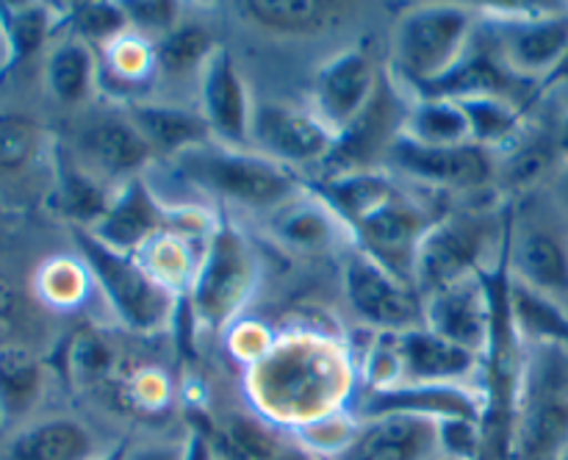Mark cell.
<instances>
[{
	"instance_id": "cell-1",
	"label": "cell",
	"mask_w": 568,
	"mask_h": 460,
	"mask_svg": "<svg viewBox=\"0 0 568 460\" xmlns=\"http://www.w3.org/2000/svg\"><path fill=\"white\" fill-rule=\"evenodd\" d=\"M172 166L178 170V175L186 177L203 192L250 211L275 214L277 208L305 192V183L288 166L277 164L255 150L227 147L220 142L186 150L172 159Z\"/></svg>"
},
{
	"instance_id": "cell-2",
	"label": "cell",
	"mask_w": 568,
	"mask_h": 460,
	"mask_svg": "<svg viewBox=\"0 0 568 460\" xmlns=\"http://www.w3.org/2000/svg\"><path fill=\"white\" fill-rule=\"evenodd\" d=\"M568 452L566 347L536 344L525 352L508 460H564Z\"/></svg>"
},
{
	"instance_id": "cell-3",
	"label": "cell",
	"mask_w": 568,
	"mask_h": 460,
	"mask_svg": "<svg viewBox=\"0 0 568 460\" xmlns=\"http://www.w3.org/2000/svg\"><path fill=\"white\" fill-rule=\"evenodd\" d=\"M72 244L78 258L87 264L94 286L128 330L161 333L175 321L178 299L183 297L155 280L136 255L111 249L87 227H72Z\"/></svg>"
},
{
	"instance_id": "cell-4",
	"label": "cell",
	"mask_w": 568,
	"mask_h": 460,
	"mask_svg": "<svg viewBox=\"0 0 568 460\" xmlns=\"http://www.w3.org/2000/svg\"><path fill=\"white\" fill-rule=\"evenodd\" d=\"M471 31H475V17L466 6H414L394 25V70L405 83L414 86L416 94L425 92L469 53Z\"/></svg>"
},
{
	"instance_id": "cell-5",
	"label": "cell",
	"mask_w": 568,
	"mask_h": 460,
	"mask_svg": "<svg viewBox=\"0 0 568 460\" xmlns=\"http://www.w3.org/2000/svg\"><path fill=\"white\" fill-rule=\"evenodd\" d=\"M258 283V258L231 222H216L205 242L197 275L183 299L194 325L222 330L239 316Z\"/></svg>"
},
{
	"instance_id": "cell-6",
	"label": "cell",
	"mask_w": 568,
	"mask_h": 460,
	"mask_svg": "<svg viewBox=\"0 0 568 460\" xmlns=\"http://www.w3.org/2000/svg\"><path fill=\"white\" fill-rule=\"evenodd\" d=\"M503 233L491 211H455L438 216L422 236L414 260V286L422 297L486 272L488 249Z\"/></svg>"
},
{
	"instance_id": "cell-7",
	"label": "cell",
	"mask_w": 568,
	"mask_h": 460,
	"mask_svg": "<svg viewBox=\"0 0 568 460\" xmlns=\"http://www.w3.org/2000/svg\"><path fill=\"white\" fill-rule=\"evenodd\" d=\"M505 277H508V260L503 255L497 275H488L486 269L442 292L427 294L425 327L486 358L494 344V333H497L499 294H503Z\"/></svg>"
},
{
	"instance_id": "cell-8",
	"label": "cell",
	"mask_w": 568,
	"mask_h": 460,
	"mask_svg": "<svg viewBox=\"0 0 568 460\" xmlns=\"http://www.w3.org/2000/svg\"><path fill=\"white\" fill-rule=\"evenodd\" d=\"M519 9L494 11L503 67L514 78L547 75L552 81L568 59V6L521 3Z\"/></svg>"
},
{
	"instance_id": "cell-9",
	"label": "cell",
	"mask_w": 568,
	"mask_h": 460,
	"mask_svg": "<svg viewBox=\"0 0 568 460\" xmlns=\"http://www.w3.org/2000/svg\"><path fill=\"white\" fill-rule=\"evenodd\" d=\"M344 294L361 321L377 333H405L425 327V297L386 266L358 249L344 258Z\"/></svg>"
},
{
	"instance_id": "cell-10",
	"label": "cell",
	"mask_w": 568,
	"mask_h": 460,
	"mask_svg": "<svg viewBox=\"0 0 568 460\" xmlns=\"http://www.w3.org/2000/svg\"><path fill=\"white\" fill-rule=\"evenodd\" d=\"M250 150L297 172L300 166L331 164L338 133L316 111L286 103H255Z\"/></svg>"
},
{
	"instance_id": "cell-11",
	"label": "cell",
	"mask_w": 568,
	"mask_h": 460,
	"mask_svg": "<svg viewBox=\"0 0 568 460\" xmlns=\"http://www.w3.org/2000/svg\"><path fill=\"white\" fill-rule=\"evenodd\" d=\"M349 413L358 421L386 413L427 416V419H471L488 413L486 388L469 382H394V386H364L349 399Z\"/></svg>"
},
{
	"instance_id": "cell-12",
	"label": "cell",
	"mask_w": 568,
	"mask_h": 460,
	"mask_svg": "<svg viewBox=\"0 0 568 460\" xmlns=\"http://www.w3.org/2000/svg\"><path fill=\"white\" fill-rule=\"evenodd\" d=\"M125 438H105L75 413H37L0 430V460H100Z\"/></svg>"
},
{
	"instance_id": "cell-13",
	"label": "cell",
	"mask_w": 568,
	"mask_h": 460,
	"mask_svg": "<svg viewBox=\"0 0 568 460\" xmlns=\"http://www.w3.org/2000/svg\"><path fill=\"white\" fill-rule=\"evenodd\" d=\"M383 166L388 172H403L410 181H419L425 186L455 188V192L488 186L497 172L491 150L480 147V144L469 142L455 144V147H436V144L416 142L403 131L388 144Z\"/></svg>"
},
{
	"instance_id": "cell-14",
	"label": "cell",
	"mask_w": 568,
	"mask_h": 460,
	"mask_svg": "<svg viewBox=\"0 0 568 460\" xmlns=\"http://www.w3.org/2000/svg\"><path fill=\"white\" fill-rule=\"evenodd\" d=\"M438 216L427 214L408 194L397 192L364 219L355 222L349 227V236H353L355 247L364 249L369 258H375L377 264L414 286L416 249Z\"/></svg>"
},
{
	"instance_id": "cell-15",
	"label": "cell",
	"mask_w": 568,
	"mask_h": 460,
	"mask_svg": "<svg viewBox=\"0 0 568 460\" xmlns=\"http://www.w3.org/2000/svg\"><path fill=\"white\" fill-rule=\"evenodd\" d=\"M381 341L392 369L388 386L394 382H469L471 386V377L486 369V358L447 341L427 327L381 333Z\"/></svg>"
},
{
	"instance_id": "cell-16",
	"label": "cell",
	"mask_w": 568,
	"mask_h": 460,
	"mask_svg": "<svg viewBox=\"0 0 568 460\" xmlns=\"http://www.w3.org/2000/svg\"><path fill=\"white\" fill-rule=\"evenodd\" d=\"M153 155L155 150L128 114L94 116L81 127L72 150V159L109 188H120L122 183L142 177V170Z\"/></svg>"
},
{
	"instance_id": "cell-17",
	"label": "cell",
	"mask_w": 568,
	"mask_h": 460,
	"mask_svg": "<svg viewBox=\"0 0 568 460\" xmlns=\"http://www.w3.org/2000/svg\"><path fill=\"white\" fill-rule=\"evenodd\" d=\"M381 89V75L364 48H347L327 59L314 78L316 114L342 136L369 109Z\"/></svg>"
},
{
	"instance_id": "cell-18",
	"label": "cell",
	"mask_w": 568,
	"mask_h": 460,
	"mask_svg": "<svg viewBox=\"0 0 568 460\" xmlns=\"http://www.w3.org/2000/svg\"><path fill=\"white\" fill-rule=\"evenodd\" d=\"M253 109L247 81L239 72L231 50L220 44L200 72V114L214 142L247 150Z\"/></svg>"
},
{
	"instance_id": "cell-19",
	"label": "cell",
	"mask_w": 568,
	"mask_h": 460,
	"mask_svg": "<svg viewBox=\"0 0 568 460\" xmlns=\"http://www.w3.org/2000/svg\"><path fill=\"white\" fill-rule=\"evenodd\" d=\"M444 454L442 421L386 413L358 421L353 443L333 460H436Z\"/></svg>"
},
{
	"instance_id": "cell-20",
	"label": "cell",
	"mask_w": 568,
	"mask_h": 460,
	"mask_svg": "<svg viewBox=\"0 0 568 460\" xmlns=\"http://www.w3.org/2000/svg\"><path fill=\"white\" fill-rule=\"evenodd\" d=\"M172 225H175V211L159 203L144 177H133L116 188L109 211L92 227V233L111 249L136 255L144 244L170 231Z\"/></svg>"
},
{
	"instance_id": "cell-21",
	"label": "cell",
	"mask_w": 568,
	"mask_h": 460,
	"mask_svg": "<svg viewBox=\"0 0 568 460\" xmlns=\"http://www.w3.org/2000/svg\"><path fill=\"white\" fill-rule=\"evenodd\" d=\"M505 260L514 280L547 294H568V244L547 227H525L505 238Z\"/></svg>"
},
{
	"instance_id": "cell-22",
	"label": "cell",
	"mask_w": 568,
	"mask_h": 460,
	"mask_svg": "<svg viewBox=\"0 0 568 460\" xmlns=\"http://www.w3.org/2000/svg\"><path fill=\"white\" fill-rule=\"evenodd\" d=\"M44 397V366L28 344L0 347V430L33 419Z\"/></svg>"
},
{
	"instance_id": "cell-23",
	"label": "cell",
	"mask_w": 568,
	"mask_h": 460,
	"mask_svg": "<svg viewBox=\"0 0 568 460\" xmlns=\"http://www.w3.org/2000/svg\"><path fill=\"white\" fill-rule=\"evenodd\" d=\"M305 192L300 197H294L292 203L283 205V208H277L275 214H270L272 236L283 247L300 249V253H316V249L336 247L338 238L344 233H349L347 225L314 192Z\"/></svg>"
},
{
	"instance_id": "cell-24",
	"label": "cell",
	"mask_w": 568,
	"mask_h": 460,
	"mask_svg": "<svg viewBox=\"0 0 568 460\" xmlns=\"http://www.w3.org/2000/svg\"><path fill=\"white\" fill-rule=\"evenodd\" d=\"M125 114L142 131L150 147L155 153L170 155V159H178L181 153L200 147V144L214 142L200 111L166 103H131Z\"/></svg>"
},
{
	"instance_id": "cell-25",
	"label": "cell",
	"mask_w": 568,
	"mask_h": 460,
	"mask_svg": "<svg viewBox=\"0 0 568 460\" xmlns=\"http://www.w3.org/2000/svg\"><path fill=\"white\" fill-rule=\"evenodd\" d=\"M98 72L92 44L78 39L75 33L59 39L44 59V83L61 105L87 103L98 86Z\"/></svg>"
},
{
	"instance_id": "cell-26",
	"label": "cell",
	"mask_w": 568,
	"mask_h": 460,
	"mask_svg": "<svg viewBox=\"0 0 568 460\" xmlns=\"http://www.w3.org/2000/svg\"><path fill=\"white\" fill-rule=\"evenodd\" d=\"M508 308L521 344H530V347H536V344L568 347V314L555 297H547V294L510 277Z\"/></svg>"
},
{
	"instance_id": "cell-27",
	"label": "cell",
	"mask_w": 568,
	"mask_h": 460,
	"mask_svg": "<svg viewBox=\"0 0 568 460\" xmlns=\"http://www.w3.org/2000/svg\"><path fill=\"white\" fill-rule=\"evenodd\" d=\"M194 238H197V233L181 231V227L172 225L170 231L159 233L153 242H148L136 253V258L142 260L144 269H148L155 280L164 283L170 292H175L178 297H186L189 294L194 275H197L200 258H203L205 247L197 249V242H194Z\"/></svg>"
},
{
	"instance_id": "cell-28",
	"label": "cell",
	"mask_w": 568,
	"mask_h": 460,
	"mask_svg": "<svg viewBox=\"0 0 568 460\" xmlns=\"http://www.w3.org/2000/svg\"><path fill=\"white\" fill-rule=\"evenodd\" d=\"M342 3L325 0H250L239 3V11L258 28L283 37H314L325 31L336 17H342Z\"/></svg>"
},
{
	"instance_id": "cell-29",
	"label": "cell",
	"mask_w": 568,
	"mask_h": 460,
	"mask_svg": "<svg viewBox=\"0 0 568 460\" xmlns=\"http://www.w3.org/2000/svg\"><path fill=\"white\" fill-rule=\"evenodd\" d=\"M116 188H109L98 177L89 175L72 153L59 155V170H55V203L61 214L72 222V227H87L92 231L103 214L109 211L111 197Z\"/></svg>"
},
{
	"instance_id": "cell-30",
	"label": "cell",
	"mask_w": 568,
	"mask_h": 460,
	"mask_svg": "<svg viewBox=\"0 0 568 460\" xmlns=\"http://www.w3.org/2000/svg\"><path fill=\"white\" fill-rule=\"evenodd\" d=\"M64 25V11H55L44 3H0V28L6 37V67L22 64L31 55H37L50 42L59 28Z\"/></svg>"
},
{
	"instance_id": "cell-31",
	"label": "cell",
	"mask_w": 568,
	"mask_h": 460,
	"mask_svg": "<svg viewBox=\"0 0 568 460\" xmlns=\"http://www.w3.org/2000/svg\"><path fill=\"white\" fill-rule=\"evenodd\" d=\"M220 44L214 42L203 22L181 20L170 33L153 42L155 72L164 78H189L203 72Z\"/></svg>"
},
{
	"instance_id": "cell-32",
	"label": "cell",
	"mask_w": 568,
	"mask_h": 460,
	"mask_svg": "<svg viewBox=\"0 0 568 460\" xmlns=\"http://www.w3.org/2000/svg\"><path fill=\"white\" fill-rule=\"evenodd\" d=\"M405 136L436 147H455L471 142V127L464 109L447 98H416L405 114Z\"/></svg>"
},
{
	"instance_id": "cell-33",
	"label": "cell",
	"mask_w": 568,
	"mask_h": 460,
	"mask_svg": "<svg viewBox=\"0 0 568 460\" xmlns=\"http://www.w3.org/2000/svg\"><path fill=\"white\" fill-rule=\"evenodd\" d=\"M111 366H114L111 344L92 327H81V330L72 333L61 349L59 369L75 388H92L109 380Z\"/></svg>"
},
{
	"instance_id": "cell-34",
	"label": "cell",
	"mask_w": 568,
	"mask_h": 460,
	"mask_svg": "<svg viewBox=\"0 0 568 460\" xmlns=\"http://www.w3.org/2000/svg\"><path fill=\"white\" fill-rule=\"evenodd\" d=\"M455 103L464 109L466 120L471 127V142L480 144L486 150L505 147L508 142H514L516 133L521 127V114L510 98H497V94H488V98H469V100H455Z\"/></svg>"
},
{
	"instance_id": "cell-35",
	"label": "cell",
	"mask_w": 568,
	"mask_h": 460,
	"mask_svg": "<svg viewBox=\"0 0 568 460\" xmlns=\"http://www.w3.org/2000/svg\"><path fill=\"white\" fill-rule=\"evenodd\" d=\"M92 283V275L81 258H50L39 266L37 277H33L37 297L44 305L64 310L78 308L87 299Z\"/></svg>"
},
{
	"instance_id": "cell-36",
	"label": "cell",
	"mask_w": 568,
	"mask_h": 460,
	"mask_svg": "<svg viewBox=\"0 0 568 460\" xmlns=\"http://www.w3.org/2000/svg\"><path fill=\"white\" fill-rule=\"evenodd\" d=\"M64 28L89 44L109 48L120 37L131 31L125 6L105 3V0H89V3L64 6Z\"/></svg>"
},
{
	"instance_id": "cell-37",
	"label": "cell",
	"mask_w": 568,
	"mask_h": 460,
	"mask_svg": "<svg viewBox=\"0 0 568 460\" xmlns=\"http://www.w3.org/2000/svg\"><path fill=\"white\" fill-rule=\"evenodd\" d=\"M105 50V70L109 78L120 86H125L128 92L139 86H148L153 81L155 72V53L153 42L139 33L128 31L125 37H120L116 42H111Z\"/></svg>"
},
{
	"instance_id": "cell-38",
	"label": "cell",
	"mask_w": 568,
	"mask_h": 460,
	"mask_svg": "<svg viewBox=\"0 0 568 460\" xmlns=\"http://www.w3.org/2000/svg\"><path fill=\"white\" fill-rule=\"evenodd\" d=\"M42 127L22 111H0V172H20L37 159Z\"/></svg>"
},
{
	"instance_id": "cell-39",
	"label": "cell",
	"mask_w": 568,
	"mask_h": 460,
	"mask_svg": "<svg viewBox=\"0 0 568 460\" xmlns=\"http://www.w3.org/2000/svg\"><path fill=\"white\" fill-rule=\"evenodd\" d=\"M122 6H125L131 31L150 39V42L170 33L181 22V6L172 3V0H131V3Z\"/></svg>"
},
{
	"instance_id": "cell-40",
	"label": "cell",
	"mask_w": 568,
	"mask_h": 460,
	"mask_svg": "<svg viewBox=\"0 0 568 460\" xmlns=\"http://www.w3.org/2000/svg\"><path fill=\"white\" fill-rule=\"evenodd\" d=\"M189 430L181 438L172 436H150V438H128L125 460H186Z\"/></svg>"
},
{
	"instance_id": "cell-41",
	"label": "cell",
	"mask_w": 568,
	"mask_h": 460,
	"mask_svg": "<svg viewBox=\"0 0 568 460\" xmlns=\"http://www.w3.org/2000/svg\"><path fill=\"white\" fill-rule=\"evenodd\" d=\"M17 321H20V297L11 288V283H6L0 277V347L17 341Z\"/></svg>"
},
{
	"instance_id": "cell-42",
	"label": "cell",
	"mask_w": 568,
	"mask_h": 460,
	"mask_svg": "<svg viewBox=\"0 0 568 460\" xmlns=\"http://www.w3.org/2000/svg\"><path fill=\"white\" fill-rule=\"evenodd\" d=\"M186 460H216V443L211 432L192 427L186 441Z\"/></svg>"
},
{
	"instance_id": "cell-43",
	"label": "cell",
	"mask_w": 568,
	"mask_h": 460,
	"mask_svg": "<svg viewBox=\"0 0 568 460\" xmlns=\"http://www.w3.org/2000/svg\"><path fill=\"white\" fill-rule=\"evenodd\" d=\"M270 460H325V458H320V454H314V452H311V449H305L303 443H300L297 438H294L292 432H288L286 443H283V447L277 449V452L272 454Z\"/></svg>"
},
{
	"instance_id": "cell-44",
	"label": "cell",
	"mask_w": 568,
	"mask_h": 460,
	"mask_svg": "<svg viewBox=\"0 0 568 460\" xmlns=\"http://www.w3.org/2000/svg\"><path fill=\"white\" fill-rule=\"evenodd\" d=\"M125 447H128V438H125V441L116 443V447L111 449V452L105 454V458H100V460H125Z\"/></svg>"
},
{
	"instance_id": "cell-45",
	"label": "cell",
	"mask_w": 568,
	"mask_h": 460,
	"mask_svg": "<svg viewBox=\"0 0 568 460\" xmlns=\"http://www.w3.org/2000/svg\"><path fill=\"white\" fill-rule=\"evenodd\" d=\"M216 460H242V458H239V454H233L231 449L220 447V449H216Z\"/></svg>"
},
{
	"instance_id": "cell-46",
	"label": "cell",
	"mask_w": 568,
	"mask_h": 460,
	"mask_svg": "<svg viewBox=\"0 0 568 460\" xmlns=\"http://www.w3.org/2000/svg\"><path fill=\"white\" fill-rule=\"evenodd\" d=\"M0 64L6 67V37H3V28H0Z\"/></svg>"
},
{
	"instance_id": "cell-47",
	"label": "cell",
	"mask_w": 568,
	"mask_h": 460,
	"mask_svg": "<svg viewBox=\"0 0 568 460\" xmlns=\"http://www.w3.org/2000/svg\"><path fill=\"white\" fill-rule=\"evenodd\" d=\"M564 194H566V203H568V170H566V181H564Z\"/></svg>"
},
{
	"instance_id": "cell-48",
	"label": "cell",
	"mask_w": 568,
	"mask_h": 460,
	"mask_svg": "<svg viewBox=\"0 0 568 460\" xmlns=\"http://www.w3.org/2000/svg\"><path fill=\"white\" fill-rule=\"evenodd\" d=\"M436 460H460V458H453V454H438Z\"/></svg>"
},
{
	"instance_id": "cell-49",
	"label": "cell",
	"mask_w": 568,
	"mask_h": 460,
	"mask_svg": "<svg viewBox=\"0 0 568 460\" xmlns=\"http://www.w3.org/2000/svg\"><path fill=\"white\" fill-rule=\"evenodd\" d=\"M564 460H568V452H566V458H564Z\"/></svg>"
}]
</instances>
